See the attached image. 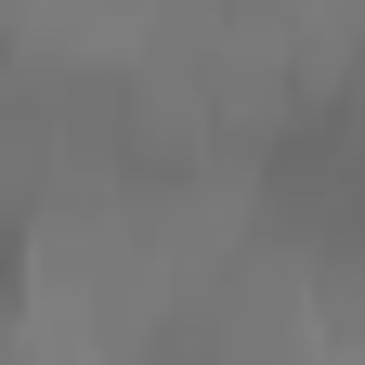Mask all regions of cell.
I'll use <instances>...</instances> for the list:
<instances>
[{"instance_id":"obj_1","label":"cell","mask_w":365,"mask_h":365,"mask_svg":"<svg viewBox=\"0 0 365 365\" xmlns=\"http://www.w3.org/2000/svg\"><path fill=\"white\" fill-rule=\"evenodd\" d=\"M14 287H26V222H0V313H14Z\"/></svg>"}]
</instances>
